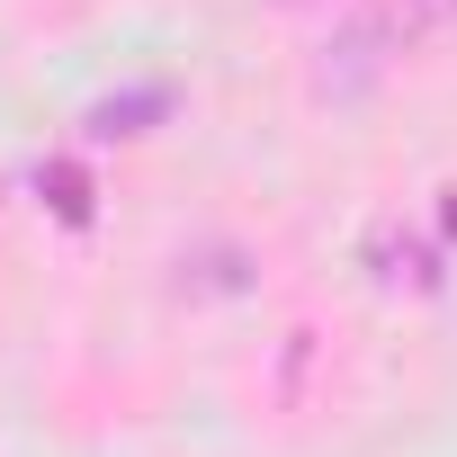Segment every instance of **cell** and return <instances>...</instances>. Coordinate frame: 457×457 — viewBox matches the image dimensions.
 <instances>
[{
    "label": "cell",
    "instance_id": "cell-1",
    "mask_svg": "<svg viewBox=\"0 0 457 457\" xmlns=\"http://www.w3.org/2000/svg\"><path fill=\"white\" fill-rule=\"evenodd\" d=\"M395 46H412V54L457 46V0H395Z\"/></svg>",
    "mask_w": 457,
    "mask_h": 457
}]
</instances>
